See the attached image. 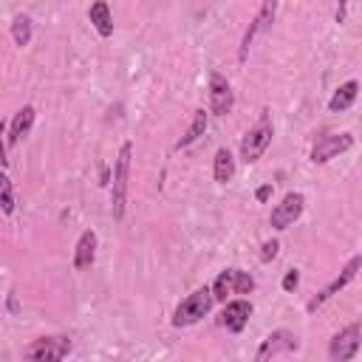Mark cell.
<instances>
[{"label":"cell","mask_w":362,"mask_h":362,"mask_svg":"<svg viewBox=\"0 0 362 362\" xmlns=\"http://www.w3.org/2000/svg\"><path fill=\"white\" fill-rule=\"evenodd\" d=\"M130 156H133V144L124 141V144L119 147L116 167H113V187H110V212H113V221H122V218H124L127 178H130Z\"/></svg>","instance_id":"1"},{"label":"cell","mask_w":362,"mask_h":362,"mask_svg":"<svg viewBox=\"0 0 362 362\" xmlns=\"http://www.w3.org/2000/svg\"><path fill=\"white\" fill-rule=\"evenodd\" d=\"M212 291H209V286H204V288H195L192 294H187L181 303H178V308L173 311V325L175 328H184V325H192V322H198V320H204L209 311H212Z\"/></svg>","instance_id":"2"},{"label":"cell","mask_w":362,"mask_h":362,"mask_svg":"<svg viewBox=\"0 0 362 362\" xmlns=\"http://www.w3.org/2000/svg\"><path fill=\"white\" fill-rule=\"evenodd\" d=\"M272 136H274V127H272V119L269 113H260V119L246 130L243 141H240V158L246 164H255L272 144Z\"/></svg>","instance_id":"3"},{"label":"cell","mask_w":362,"mask_h":362,"mask_svg":"<svg viewBox=\"0 0 362 362\" xmlns=\"http://www.w3.org/2000/svg\"><path fill=\"white\" fill-rule=\"evenodd\" d=\"M252 288H255V277L249 272H240V269H223L215 277V283L209 286L215 303H229L232 294H249Z\"/></svg>","instance_id":"4"},{"label":"cell","mask_w":362,"mask_h":362,"mask_svg":"<svg viewBox=\"0 0 362 362\" xmlns=\"http://www.w3.org/2000/svg\"><path fill=\"white\" fill-rule=\"evenodd\" d=\"M71 354V337L54 334V337H40L25 348V362H62Z\"/></svg>","instance_id":"5"},{"label":"cell","mask_w":362,"mask_h":362,"mask_svg":"<svg viewBox=\"0 0 362 362\" xmlns=\"http://www.w3.org/2000/svg\"><path fill=\"white\" fill-rule=\"evenodd\" d=\"M351 147H354V136H351V133H325V136H320V139L314 141L308 158H311L314 164H325V161L337 158L339 153H345V150H351Z\"/></svg>","instance_id":"6"},{"label":"cell","mask_w":362,"mask_h":362,"mask_svg":"<svg viewBox=\"0 0 362 362\" xmlns=\"http://www.w3.org/2000/svg\"><path fill=\"white\" fill-rule=\"evenodd\" d=\"M359 337H362L359 322H351L348 328H342L328 345V359L331 362H351L359 351Z\"/></svg>","instance_id":"7"},{"label":"cell","mask_w":362,"mask_h":362,"mask_svg":"<svg viewBox=\"0 0 362 362\" xmlns=\"http://www.w3.org/2000/svg\"><path fill=\"white\" fill-rule=\"evenodd\" d=\"M359 266H362V257H359V255H354V257L348 260V266H345V269L339 272V277H334V280H331V283H328V286H325V288H322V291H320L317 297H311L305 308H308V311H317L320 305H325V303H328V300H331V297H334L337 291H342V288H345V286H348V283H351V280L356 277Z\"/></svg>","instance_id":"8"},{"label":"cell","mask_w":362,"mask_h":362,"mask_svg":"<svg viewBox=\"0 0 362 362\" xmlns=\"http://www.w3.org/2000/svg\"><path fill=\"white\" fill-rule=\"evenodd\" d=\"M235 105V93H232V85L223 74L212 71L209 74V110L215 116H226Z\"/></svg>","instance_id":"9"},{"label":"cell","mask_w":362,"mask_h":362,"mask_svg":"<svg viewBox=\"0 0 362 362\" xmlns=\"http://www.w3.org/2000/svg\"><path fill=\"white\" fill-rule=\"evenodd\" d=\"M303 206H305L303 192H288V195H283V201L272 209L269 223H272L274 229H288V226L303 215Z\"/></svg>","instance_id":"10"},{"label":"cell","mask_w":362,"mask_h":362,"mask_svg":"<svg viewBox=\"0 0 362 362\" xmlns=\"http://www.w3.org/2000/svg\"><path fill=\"white\" fill-rule=\"evenodd\" d=\"M274 11H277V3H274V0L260 6L257 17L249 23V28H246V34H243V40H240V51H238V59H240V62L249 57V48H252V42H255V37L272 25V20H274Z\"/></svg>","instance_id":"11"},{"label":"cell","mask_w":362,"mask_h":362,"mask_svg":"<svg viewBox=\"0 0 362 362\" xmlns=\"http://www.w3.org/2000/svg\"><path fill=\"white\" fill-rule=\"evenodd\" d=\"M249 317H252V303L249 300H229V303H223V311H221L218 322L223 328H229L232 334H238V331H243Z\"/></svg>","instance_id":"12"},{"label":"cell","mask_w":362,"mask_h":362,"mask_svg":"<svg viewBox=\"0 0 362 362\" xmlns=\"http://www.w3.org/2000/svg\"><path fill=\"white\" fill-rule=\"evenodd\" d=\"M291 348H297V337H294L291 331H286V328L272 331V334L263 339V345L257 348L255 362H269V356H274V354H280V351H291Z\"/></svg>","instance_id":"13"},{"label":"cell","mask_w":362,"mask_h":362,"mask_svg":"<svg viewBox=\"0 0 362 362\" xmlns=\"http://www.w3.org/2000/svg\"><path fill=\"white\" fill-rule=\"evenodd\" d=\"M96 232L93 229H88V232H82L79 235V240H76V249H74V269H90L93 266V260H96Z\"/></svg>","instance_id":"14"},{"label":"cell","mask_w":362,"mask_h":362,"mask_svg":"<svg viewBox=\"0 0 362 362\" xmlns=\"http://www.w3.org/2000/svg\"><path fill=\"white\" fill-rule=\"evenodd\" d=\"M356 93H359L356 79H348L345 85H339V88L334 90V96H331V102H328V110H331V113H342V110H348V107L356 102Z\"/></svg>","instance_id":"15"},{"label":"cell","mask_w":362,"mask_h":362,"mask_svg":"<svg viewBox=\"0 0 362 362\" xmlns=\"http://www.w3.org/2000/svg\"><path fill=\"white\" fill-rule=\"evenodd\" d=\"M31 124H34V107H31V105H25V107H20V110L14 113V119H11V127H8V141H11V144H17L23 136H28Z\"/></svg>","instance_id":"16"},{"label":"cell","mask_w":362,"mask_h":362,"mask_svg":"<svg viewBox=\"0 0 362 362\" xmlns=\"http://www.w3.org/2000/svg\"><path fill=\"white\" fill-rule=\"evenodd\" d=\"M88 20L93 23V28H96L99 37H110L113 34V17H110L107 3H93L88 8Z\"/></svg>","instance_id":"17"},{"label":"cell","mask_w":362,"mask_h":362,"mask_svg":"<svg viewBox=\"0 0 362 362\" xmlns=\"http://www.w3.org/2000/svg\"><path fill=\"white\" fill-rule=\"evenodd\" d=\"M206 119H209L206 110H195V113H192V122H189V127H187V133L175 141V147L181 150V147H189L192 141H198V139L204 136V130H206Z\"/></svg>","instance_id":"18"},{"label":"cell","mask_w":362,"mask_h":362,"mask_svg":"<svg viewBox=\"0 0 362 362\" xmlns=\"http://www.w3.org/2000/svg\"><path fill=\"white\" fill-rule=\"evenodd\" d=\"M212 173H215V181H218V184H229V181H232V175H235V158H232V153H229L226 147H221V150L215 153V167H212Z\"/></svg>","instance_id":"19"},{"label":"cell","mask_w":362,"mask_h":362,"mask_svg":"<svg viewBox=\"0 0 362 362\" xmlns=\"http://www.w3.org/2000/svg\"><path fill=\"white\" fill-rule=\"evenodd\" d=\"M11 37H14V45H28V40H31V20H28V14H17L14 17V23H11Z\"/></svg>","instance_id":"20"},{"label":"cell","mask_w":362,"mask_h":362,"mask_svg":"<svg viewBox=\"0 0 362 362\" xmlns=\"http://www.w3.org/2000/svg\"><path fill=\"white\" fill-rule=\"evenodd\" d=\"M0 209L6 215L14 212V189H11V181H8V175H6L3 167H0Z\"/></svg>","instance_id":"21"},{"label":"cell","mask_w":362,"mask_h":362,"mask_svg":"<svg viewBox=\"0 0 362 362\" xmlns=\"http://www.w3.org/2000/svg\"><path fill=\"white\" fill-rule=\"evenodd\" d=\"M277 249H280V243H277L274 238H272V240H266V243L260 246V260H263V263L274 260V257H277Z\"/></svg>","instance_id":"22"},{"label":"cell","mask_w":362,"mask_h":362,"mask_svg":"<svg viewBox=\"0 0 362 362\" xmlns=\"http://www.w3.org/2000/svg\"><path fill=\"white\" fill-rule=\"evenodd\" d=\"M297 283H300V272H297V269L286 272V277H283V291H294Z\"/></svg>","instance_id":"23"},{"label":"cell","mask_w":362,"mask_h":362,"mask_svg":"<svg viewBox=\"0 0 362 362\" xmlns=\"http://www.w3.org/2000/svg\"><path fill=\"white\" fill-rule=\"evenodd\" d=\"M3 136H6V124L0 122V167H6V164H8V158H6V141H3Z\"/></svg>","instance_id":"24"},{"label":"cell","mask_w":362,"mask_h":362,"mask_svg":"<svg viewBox=\"0 0 362 362\" xmlns=\"http://www.w3.org/2000/svg\"><path fill=\"white\" fill-rule=\"evenodd\" d=\"M269 195H272V187H269V184L257 187V192H255V198H257V201H269Z\"/></svg>","instance_id":"25"}]
</instances>
